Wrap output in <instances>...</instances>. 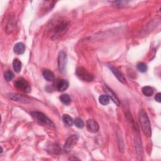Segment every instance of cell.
Instances as JSON below:
<instances>
[{
    "mask_svg": "<svg viewBox=\"0 0 161 161\" xmlns=\"http://www.w3.org/2000/svg\"><path fill=\"white\" fill-rule=\"evenodd\" d=\"M138 120L140 127L143 133L148 137H150L152 135V129L149 118L147 116V113L143 110H141L138 114Z\"/></svg>",
    "mask_w": 161,
    "mask_h": 161,
    "instance_id": "1",
    "label": "cell"
},
{
    "mask_svg": "<svg viewBox=\"0 0 161 161\" xmlns=\"http://www.w3.org/2000/svg\"><path fill=\"white\" fill-rule=\"evenodd\" d=\"M31 115L33 118H34L40 123L47 126H49L50 127H52V128L55 127V125L53 123V122L43 113H41L39 112H32Z\"/></svg>",
    "mask_w": 161,
    "mask_h": 161,
    "instance_id": "2",
    "label": "cell"
},
{
    "mask_svg": "<svg viewBox=\"0 0 161 161\" xmlns=\"http://www.w3.org/2000/svg\"><path fill=\"white\" fill-rule=\"evenodd\" d=\"M75 74L80 79L84 80V81L91 82L94 79L93 75L83 67H77Z\"/></svg>",
    "mask_w": 161,
    "mask_h": 161,
    "instance_id": "3",
    "label": "cell"
},
{
    "mask_svg": "<svg viewBox=\"0 0 161 161\" xmlns=\"http://www.w3.org/2000/svg\"><path fill=\"white\" fill-rule=\"evenodd\" d=\"M15 86L19 90L25 92L30 93L31 91V87L29 83L23 78H19L15 82Z\"/></svg>",
    "mask_w": 161,
    "mask_h": 161,
    "instance_id": "4",
    "label": "cell"
},
{
    "mask_svg": "<svg viewBox=\"0 0 161 161\" xmlns=\"http://www.w3.org/2000/svg\"><path fill=\"white\" fill-rule=\"evenodd\" d=\"M79 139V137L77 135H72L70 136L67 140H66L64 146V149L66 152H69L72 150L74 145L77 143Z\"/></svg>",
    "mask_w": 161,
    "mask_h": 161,
    "instance_id": "5",
    "label": "cell"
},
{
    "mask_svg": "<svg viewBox=\"0 0 161 161\" xmlns=\"http://www.w3.org/2000/svg\"><path fill=\"white\" fill-rule=\"evenodd\" d=\"M67 62V59L66 54L63 51L60 52L59 54L58 60H57L58 68L60 72H62L65 70Z\"/></svg>",
    "mask_w": 161,
    "mask_h": 161,
    "instance_id": "6",
    "label": "cell"
},
{
    "mask_svg": "<svg viewBox=\"0 0 161 161\" xmlns=\"http://www.w3.org/2000/svg\"><path fill=\"white\" fill-rule=\"evenodd\" d=\"M68 27V24L66 22H62L60 24H59L54 30V34L53 37L54 39H57L63 35V34L67 30V28Z\"/></svg>",
    "mask_w": 161,
    "mask_h": 161,
    "instance_id": "7",
    "label": "cell"
},
{
    "mask_svg": "<svg viewBox=\"0 0 161 161\" xmlns=\"http://www.w3.org/2000/svg\"><path fill=\"white\" fill-rule=\"evenodd\" d=\"M8 98L13 100L15 101H18V102H21L23 103H29L30 102V100L26 97H24L22 95H20L19 94H15V93H11L8 95Z\"/></svg>",
    "mask_w": 161,
    "mask_h": 161,
    "instance_id": "8",
    "label": "cell"
},
{
    "mask_svg": "<svg viewBox=\"0 0 161 161\" xmlns=\"http://www.w3.org/2000/svg\"><path fill=\"white\" fill-rule=\"evenodd\" d=\"M86 127L88 131L91 133H96L100 129V127L98 123L93 119H90L87 121Z\"/></svg>",
    "mask_w": 161,
    "mask_h": 161,
    "instance_id": "9",
    "label": "cell"
},
{
    "mask_svg": "<svg viewBox=\"0 0 161 161\" xmlns=\"http://www.w3.org/2000/svg\"><path fill=\"white\" fill-rule=\"evenodd\" d=\"M105 90L106 92L107 95L108 96V97L116 104V105L119 106L120 105V101H119L118 98H117V96L115 94V93L110 88H109L107 86H105Z\"/></svg>",
    "mask_w": 161,
    "mask_h": 161,
    "instance_id": "10",
    "label": "cell"
},
{
    "mask_svg": "<svg viewBox=\"0 0 161 161\" xmlns=\"http://www.w3.org/2000/svg\"><path fill=\"white\" fill-rule=\"evenodd\" d=\"M69 82L65 79H60L57 83L56 88L59 91L62 92L65 91L69 87Z\"/></svg>",
    "mask_w": 161,
    "mask_h": 161,
    "instance_id": "11",
    "label": "cell"
},
{
    "mask_svg": "<svg viewBox=\"0 0 161 161\" xmlns=\"http://www.w3.org/2000/svg\"><path fill=\"white\" fill-rule=\"evenodd\" d=\"M109 68L110 69V70H112V72L114 74V75H115V77L120 80V81L122 83H125L126 82V79L123 75V74L120 72L117 69H116L115 67H113V66H109Z\"/></svg>",
    "mask_w": 161,
    "mask_h": 161,
    "instance_id": "12",
    "label": "cell"
},
{
    "mask_svg": "<svg viewBox=\"0 0 161 161\" xmlns=\"http://www.w3.org/2000/svg\"><path fill=\"white\" fill-rule=\"evenodd\" d=\"M25 50V46L22 42H18L13 47L14 52L17 55H22Z\"/></svg>",
    "mask_w": 161,
    "mask_h": 161,
    "instance_id": "13",
    "label": "cell"
},
{
    "mask_svg": "<svg viewBox=\"0 0 161 161\" xmlns=\"http://www.w3.org/2000/svg\"><path fill=\"white\" fill-rule=\"evenodd\" d=\"M42 75L48 81H52L54 79V74L50 70H44L42 72Z\"/></svg>",
    "mask_w": 161,
    "mask_h": 161,
    "instance_id": "14",
    "label": "cell"
},
{
    "mask_svg": "<svg viewBox=\"0 0 161 161\" xmlns=\"http://www.w3.org/2000/svg\"><path fill=\"white\" fill-rule=\"evenodd\" d=\"M13 67L14 70L16 72H17V73L20 72V71L22 70V62H21V61L18 59H14L13 61Z\"/></svg>",
    "mask_w": 161,
    "mask_h": 161,
    "instance_id": "15",
    "label": "cell"
},
{
    "mask_svg": "<svg viewBox=\"0 0 161 161\" xmlns=\"http://www.w3.org/2000/svg\"><path fill=\"white\" fill-rule=\"evenodd\" d=\"M62 121L67 126H72L74 123L73 119L67 114H65L63 115Z\"/></svg>",
    "mask_w": 161,
    "mask_h": 161,
    "instance_id": "16",
    "label": "cell"
},
{
    "mask_svg": "<svg viewBox=\"0 0 161 161\" xmlns=\"http://www.w3.org/2000/svg\"><path fill=\"white\" fill-rule=\"evenodd\" d=\"M142 91L145 96H148V97L151 96L153 93V88H151L150 86H148L143 87L142 89Z\"/></svg>",
    "mask_w": 161,
    "mask_h": 161,
    "instance_id": "17",
    "label": "cell"
},
{
    "mask_svg": "<svg viewBox=\"0 0 161 161\" xmlns=\"http://www.w3.org/2000/svg\"><path fill=\"white\" fill-rule=\"evenodd\" d=\"M60 100L63 104L65 105H69L71 103V99L67 94H63L60 95Z\"/></svg>",
    "mask_w": 161,
    "mask_h": 161,
    "instance_id": "18",
    "label": "cell"
},
{
    "mask_svg": "<svg viewBox=\"0 0 161 161\" xmlns=\"http://www.w3.org/2000/svg\"><path fill=\"white\" fill-rule=\"evenodd\" d=\"M99 101L103 105H107L110 103V98L107 95H102L99 97Z\"/></svg>",
    "mask_w": 161,
    "mask_h": 161,
    "instance_id": "19",
    "label": "cell"
},
{
    "mask_svg": "<svg viewBox=\"0 0 161 161\" xmlns=\"http://www.w3.org/2000/svg\"><path fill=\"white\" fill-rule=\"evenodd\" d=\"M74 123L76 127L79 128H83L85 127V123L82 119H80V118H77L74 120Z\"/></svg>",
    "mask_w": 161,
    "mask_h": 161,
    "instance_id": "20",
    "label": "cell"
},
{
    "mask_svg": "<svg viewBox=\"0 0 161 161\" xmlns=\"http://www.w3.org/2000/svg\"><path fill=\"white\" fill-rule=\"evenodd\" d=\"M137 67L138 70L141 72H145L147 70V65L143 62H140L137 64Z\"/></svg>",
    "mask_w": 161,
    "mask_h": 161,
    "instance_id": "21",
    "label": "cell"
},
{
    "mask_svg": "<svg viewBox=\"0 0 161 161\" xmlns=\"http://www.w3.org/2000/svg\"><path fill=\"white\" fill-rule=\"evenodd\" d=\"M13 77H14V74L13 73L12 71L8 70L5 72V79H6V80H7V81H10V80L13 79Z\"/></svg>",
    "mask_w": 161,
    "mask_h": 161,
    "instance_id": "22",
    "label": "cell"
},
{
    "mask_svg": "<svg viewBox=\"0 0 161 161\" xmlns=\"http://www.w3.org/2000/svg\"><path fill=\"white\" fill-rule=\"evenodd\" d=\"M160 97H161V94H160V93H158L155 95V100L157 102L160 103V102H161V98H160Z\"/></svg>",
    "mask_w": 161,
    "mask_h": 161,
    "instance_id": "23",
    "label": "cell"
}]
</instances>
